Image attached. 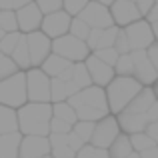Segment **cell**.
Returning a JSON list of instances; mask_svg holds the SVG:
<instances>
[{
	"label": "cell",
	"mask_w": 158,
	"mask_h": 158,
	"mask_svg": "<svg viewBox=\"0 0 158 158\" xmlns=\"http://www.w3.org/2000/svg\"><path fill=\"white\" fill-rule=\"evenodd\" d=\"M68 102L74 106V110L78 114V120L98 122V120L106 118L108 112H110V102H108L106 90H102V86H96V84L80 90Z\"/></svg>",
	"instance_id": "cell-1"
},
{
	"label": "cell",
	"mask_w": 158,
	"mask_h": 158,
	"mask_svg": "<svg viewBox=\"0 0 158 158\" xmlns=\"http://www.w3.org/2000/svg\"><path fill=\"white\" fill-rule=\"evenodd\" d=\"M20 132L26 136H48L50 122L54 118L52 106L48 102H30V104L18 108Z\"/></svg>",
	"instance_id": "cell-2"
},
{
	"label": "cell",
	"mask_w": 158,
	"mask_h": 158,
	"mask_svg": "<svg viewBox=\"0 0 158 158\" xmlns=\"http://www.w3.org/2000/svg\"><path fill=\"white\" fill-rule=\"evenodd\" d=\"M144 90V84L136 80L134 76H116L110 84L106 86L108 102H110V110L114 114H120L128 108L132 100Z\"/></svg>",
	"instance_id": "cell-3"
},
{
	"label": "cell",
	"mask_w": 158,
	"mask_h": 158,
	"mask_svg": "<svg viewBox=\"0 0 158 158\" xmlns=\"http://www.w3.org/2000/svg\"><path fill=\"white\" fill-rule=\"evenodd\" d=\"M28 100V78L24 72H18L14 76L0 82V102L2 106L22 108Z\"/></svg>",
	"instance_id": "cell-4"
},
{
	"label": "cell",
	"mask_w": 158,
	"mask_h": 158,
	"mask_svg": "<svg viewBox=\"0 0 158 158\" xmlns=\"http://www.w3.org/2000/svg\"><path fill=\"white\" fill-rule=\"evenodd\" d=\"M52 52L64 56L66 60L74 62V64H76V62H86L88 56L92 54L90 46L86 44V40H80V38H76V36H72V34L60 36V38L54 40L52 42Z\"/></svg>",
	"instance_id": "cell-5"
},
{
	"label": "cell",
	"mask_w": 158,
	"mask_h": 158,
	"mask_svg": "<svg viewBox=\"0 0 158 158\" xmlns=\"http://www.w3.org/2000/svg\"><path fill=\"white\" fill-rule=\"evenodd\" d=\"M28 78V100L30 102H48L52 100V78L42 68H30Z\"/></svg>",
	"instance_id": "cell-6"
},
{
	"label": "cell",
	"mask_w": 158,
	"mask_h": 158,
	"mask_svg": "<svg viewBox=\"0 0 158 158\" xmlns=\"http://www.w3.org/2000/svg\"><path fill=\"white\" fill-rule=\"evenodd\" d=\"M50 144L54 158H76V154L84 148V140L74 130L68 134H50Z\"/></svg>",
	"instance_id": "cell-7"
},
{
	"label": "cell",
	"mask_w": 158,
	"mask_h": 158,
	"mask_svg": "<svg viewBox=\"0 0 158 158\" xmlns=\"http://www.w3.org/2000/svg\"><path fill=\"white\" fill-rule=\"evenodd\" d=\"M124 30H126V34H128L132 50H148V48L156 42L154 26H152L146 18H142V20H138V22L126 26Z\"/></svg>",
	"instance_id": "cell-8"
},
{
	"label": "cell",
	"mask_w": 158,
	"mask_h": 158,
	"mask_svg": "<svg viewBox=\"0 0 158 158\" xmlns=\"http://www.w3.org/2000/svg\"><path fill=\"white\" fill-rule=\"evenodd\" d=\"M120 136V122L114 116H106V118L98 120L96 128H94V136L90 140V144L98 148H110L116 142V138Z\"/></svg>",
	"instance_id": "cell-9"
},
{
	"label": "cell",
	"mask_w": 158,
	"mask_h": 158,
	"mask_svg": "<svg viewBox=\"0 0 158 158\" xmlns=\"http://www.w3.org/2000/svg\"><path fill=\"white\" fill-rule=\"evenodd\" d=\"M28 36V46H30V60H32V68H40L44 64L48 56L52 54V42L54 40L50 36H46L42 30L30 32Z\"/></svg>",
	"instance_id": "cell-10"
},
{
	"label": "cell",
	"mask_w": 158,
	"mask_h": 158,
	"mask_svg": "<svg viewBox=\"0 0 158 158\" xmlns=\"http://www.w3.org/2000/svg\"><path fill=\"white\" fill-rule=\"evenodd\" d=\"M80 18L86 20V22L90 24V28H110V26H116L110 6L100 4V2H92V0H90V4L84 8V12L80 14Z\"/></svg>",
	"instance_id": "cell-11"
},
{
	"label": "cell",
	"mask_w": 158,
	"mask_h": 158,
	"mask_svg": "<svg viewBox=\"0 0 158 158\" xmlns=\"http://www.w3.org/2000/svg\"><path fill=\"white\" fill-rule=\"evenodd\" d=\"M70 26H72V16L66 10H60V12H52V14L44 16V22L40 30L46 36H50L52 40H56L60 36L70 34Z\"/></svg>",
	"instance_id": "cell-12"
},
{
	"label": "cell",
	"mask_w": 158,
	"mask_h": 158,
	"mask_svg": "<svg viewBox=\"0 0 158 158\" xmlns=\"http://www.w3.org/2000/svg\"><path fill=\"white\" fill-rule=\"evenodd\" d=\"M110 10H112V16H114L116 26H120V28H126L144 18L134 0H116L110 6Z\"/></svg>",
	"instance_id": "cell-13"
},
{
	"label": "cell",
	"mask_w": 158,
	"mask_h": 158,
	"mask_svg": "<svg viewBox=\"0 0 158 158\" xmlns=\"http://www.w3.org/2000/svg\"><path fill=\"white\" fill-rule=\"evenodd\" d=\"M134 58V78L140 80L144 86H154L158 82V70L150 62L146 50H132Z\"/></svg>",
	"instance_id": "cell-14"
},
{
	"label": "cell",
	"mask_w": 158,
	"mask_h": 158,
	"mask_svg": "<svg viewBox=\"0 0 158 158\" xmlns=\"http://www.w3.org/2000/svg\"><path fill=\"white\" fill-rule=\"evenodd\" d=\"M52 154L50 136H24L20 158H44Z\"/></svg>",
	"instance_id": "cell-15"
},
{
	"label": "cell",
	"mask_w": 158,
	"mask_h": 158,
	"mask_svg": "<svg viewBox=\"0 0 158 158\" xmlns=\"http://www.w3.org/2000/svg\"><path fill=\"white\" fill-rule=\"evenodd\" d=\"M16 14H18V24H20V32H22V34H30V32H36V30L42 28L44 12L38 8L36 2L16 10Z\"/></svg>",
	"instance_id": "cell-16"
},
{
	"label": "cell",
	"mask_w": 158,
	"mask_h": 158,
	"mask_svg": "<svg viewBox=\"0 0 158 158\" xmlns=\"http://www.w3.org/2000/svg\"><path fill=\"white\" fill-rule=\"evenodd\" d=\"M86 66H88L90 76H92V82L96 86H108L116 78V68L110 66V64H106L104 60H100L96 54H90V56H88Z\"/></svg>",
	"instance_id": "cell-17"
},
{
	"label": "cell",
	"mask_w": 158,
	"mask_h": 158,
	"mask_svg": "<svg viewBox=\"0 0 158 158\" xmlns=\"http://www.w3.org/2000/svg\"><path fill=\"white\" fill-rule=\"evenodd\" d=\"M118 122L126 134H138V132H146L148 120L146 114H132V112H120L118 114Z\"/></svg>",
	"instance_id": "cell-18"
},
{
	"label": "cell",
	"mask_w": 158,
	"mask_h": 158,
	"mask_svg": "<svg viewBox=\"0 0 158 158\" xmlns=\"http://www.w3.org/2000/svg\"><path fill=\"white\" fill-rule=\"evenodd\" d=\"M80 92L78 84L74 80H62V78H52V100L54 102H66Z\"/></svg>",
	"instance_id": "cell-19"
},
{
	"label": "cell",
	"mask_w": 158,
	"mask_h": 158,
	"mask_svg": "<svg viewBox=\"0 0 158 158\" xmlns=\"http://www.w3.org/2000/svg\"><path fill=\"white\" fill-rule=\"evenodd\" d=\"M24 136L20 132L0 136V158H20V146Z\"/></svg>",
	"instance_id": "cell-20"
},
{
	"label": "cell",
	"mask_w": 158,
	"mask_h": 158,
	"mask_svg": "<svg viewBox=\"0 0 158 158\" xmlns=\"http://www.w3.org/2000/svg\"><path fill=\"white\" fill-rule=\"evenodd\" d=\"M72 66H74V62H70V60H66L64 56H60V54H54V52H52L50 56L44 60V64L40 66V68H42L50 78H60L62 74H64L66 70H70Z\"/></svg>",
	"instance_id": "cell-21"
},
{
	"label": "cell",
	"mask_w": 158,
	"mask_h": 158,
	"mask_svg": "<svg viewBox=\"0 0 158 158\" xmlns=\"http://www.w3.org/2000/svg\"><path fill=\"white\" fill-rule=\"evenodd\" d=\"M20 130V118L18 112L10 106L0 108V134H12Z\"/></svg>",
	"instance_id": "cell-22"
},
{
	"label": "cell",
	"mask_w": 158,
	"mask_h": 158,
	"mask_svg": "<svg viewBox=\"0 0 158 158\" xmlns=\"http://www.w3.org/2000/svg\"><path fill=\"white\" fill-rule=\"evenodd\" d=\"M108 152H110V158H128L134 150V146H132V140L128 134H120L118 138H116V142L112 144L110 148H108Z\"/></svg>",
	"instance_id": "cell-23"
},
{
	"label": "cell",
	"mask_w": 158,
	"mask_h": 158,
	"mask_svg": "<svg viewBox=\"0 0 158 158\" xmlns=\"http://www.w3.org/2000/svg\"><path fill=\"white\" fill-rule=\"evenodd\" d=\"M12 58H14V62L20 66V68H32V60H30V46H28V36L22 34V38H20L18 46H16V50L12 52Z\"/></svg>",
	"instance_id": "cell-24"
},
{
	"label": "cell",
	"mask_w": 158,
	"mask_h": 158,
	"mask_svg": "<svg viewBox=\"0 0 158 158\" xmlns=\"http://www.w3.org/2000/svg\"><path fill=\"white\" fill-rule=\"evenodd\" d=\"M70 80H74L78 84V88L84 90L88 88V86H92V76H90V70L88 66H86V62H76V64L72 66V78Z\"/></svg>",
	"instance_id": "cell-25"
},
{
	"label": "cell",
	"mask_w": 158,
	"mask_h": 158,
	"mask_svg": "<svg viewBox=\"0 0 158 158\" xmlns=\"http://www.w3.org/2000/svg\"><path fill=\"white\" fill-rule=\"evenodd\" d=\"M52 112H54V118L66 120V122H70V124L78 122V114H76L74 106L70 104L68 100H66V102H56V104L52 106Z\"/></svg>",
	"instance_id": "cell-26"
},
{
	"label": "cell",
	"mask_w": 158,
	"mask_h": 158,
	"mask_svg": "<svg viewBox=\"0 0 158 158\" xmlns=\"http://www.w3.org/2000/svg\"><path fill=\"white\" fill-rule=\"evenodd\" d=\"M0 30L2 32H20L16 10H0Z\"/></svg>",
	"instance_id": "cell-27"
},
{
	"label": "cell",
	"mask_w": 158,
	"mask_h": 158,
	"mask_svg": "<svg viewBox=\"0 0 158 158\" xmlns=\"http://www.w3.org/2000/svg\"><path fill=\"white\" fill-rule=\"evenodd\" d=\"M18 72H20V66L14 62V58L8 56V54H2L0 56V80H6V78L14 76Z\"/></svg>",
	"instance_id": "cell-28"
},
{
	"label": "cell",
	"mask_w": 158,
	"mask_h": 158,
	"mask_svg": "<svg viewBox=\"0 0 158 158\" xmlns=\"http://www.w3.org/2000/svg\"><path fill=\"white\" fill-rule=\"evenodd\" d=\"M20 38H22V32H8V34H4L2 38H0V52L12 56V52L16 50Z\"/></svg>",
	"instance_id": "cell-29"
},
{
	"label": "cell",
	"mask_w": 158,
	"mask_h": 158,
	"mask_svg": "<svg viewBox=\"0 0 158 158\" xmlns=\"http://www.w3.org/2000/svg\"><path fill=\"white\" fill-rule=\"evenodd\" d=\"M130 140H132V146H134L136 152H146L150 148L158 146L154 140L146 134V132H138V134H130Z\"/></svg>",
	"instance_id": "cell-30"
},
{
	"label": "cell",
	"mask_w": 158,
	"mask_h": 158,
	"mask_svg": "<svg viewBox=\"0 0 158 158\" xmlns=\"http://www.w3.org/2000/svg\"><path fill=\"white\" fill-rule=\"evenodd\" d=\"M90 32H92V28H90V24L86 22V20H82L80 16L72 18V26H70V34L72 36H76V38H80V40H88Z\"/></svg>",
	"instance_id": "cell-31"
},
{
	"label": "cell",
	"mask_w": 158,
	"mask_h": 158,
	"mask_svg": "<svg viewBox=\"0 0 158 158\" xmlns=\"http://www.w3.org/2000/svg\"><path fill=\"white\" fill-rule=\"evenodd\" d=\"M114 68H116L118 76H134V58H132V52L130 54H120V60Z\"/></svg>",
	"instance_id": "cell-32"
},
{
	"label": "cell",
	"mask_w": 158,
	"mask_h": 158,
	"mask_svg": "<svg viewBox=\"0 0 158 158\" xmlns=\"http://www.w3.org/2000/svg\"><path fill=\"white\" fill-rule=\"evenodd\" d=\"M94 128H96V122H88V120H78V122L74 124V132H76L84 142H90V140H92Z\"/></svg>",
	"instance_id": "cell-33"
},
{
	"label": "cell",
	"mask_w": 158,
	"mask_h": 158,
	"mask_svg": "<svg viewBox=\"0 0 158 158\" xmlns=\"http://www.w3.org/2000/svg\"><path fill=\"white\" fill-rule=\"evenodd\" d=\"M76 158H110V152H108L106 148H98V146H94V144H86L76 154Z\"/></svg>",
	"instance_id": "cell-34"
},
{
	"label": "cell",
	"mask_w": 158,
	"mask_h": 158,
	"mask_svg": "<svg viewBox=\"0 0 158 158\" xmlns=\"http://www.w3.org/2000/svg\"><path fill=\"white\" fill-rule=\"evenodd\" d=\"M90 4V0H64V10L68 12L72 18L80 16L84 12V8Z\"/></svg>",
	"instance_id": "cell-35"
},
{
	"label": "cell",
	"mask_w": 158,
	"mask_h": 158,
	"mask_svg": "<svg viewBox=\"0 0 158 158\" xmlns=\"http://www.w3.org/2000/svg\"><path fill=\"white\" fill-rule=\"evenodd\" d=\"M38 4V8L46 14H52V12H60L64 10V0H34Z\"/></svg>",
	"instance_id": "cell-36"
},
{
	"label": "cell",
	"mask_w": 158,
	"mask_h": 158,
	"mask_svg": "<svg viewBox=\"0 0 158 158\" xmlns=\"http://www.w3.org/2000/svg\"><path fill=\"white\" fill-rule=\"evenodd\" d=\"M92 54H96L100 60H104L106 64H110V66H116L118 60H120V52L116 50V48H100V50H96Z\"/></svg>",
	"instance_id": "cell-37"
},
{
	"label": "cell",
	"mask_w": 158,
	"mask_h": 158,
	"mask_svg": "<svg viewBox=\"0 0 158 158\" xmlns=\"http://www.w3.org/2000/svg\"><path fill=\"white\" fill-rule=\"evenodd\" d=\"M50 134H68V132L74 130V124L66 122V120H60V118H52L50 122Z\"/></svg>",
	"instance_id": "cell-38"
},
{
	"label": "cell",
	"mask_w": 158,
	"mask_h": 158,
	"mask_svg": "<svg viewBox=\"0 0 158 158\" xmlns=\"http://www.w3.org/2000/svg\"><path fill=\"white\" fill-rule=\"evenodd\" d=\"M114 48H116V50H118L120 54H130V52H132L130 40H128V34H126V30H124V28H120V32H118V38H116Z\"/></svg>",
	"instance_id": "cell-39"
},
{
	"label": "cell",
	"mask_w": 158,
	"mask_h": 158,
	"mask_svg": "<svg viewBox=\"0 0 158 158\" xmlns=\"http://www.w3.org/2000/svg\"><path fill=\"white\" fill-rule=\"evenodd\" d=\"M34 0H0V8L2 10H20V8L32 4Z\"/></svg>",
	"instance_id": "cell-40"
},
{
	"label": "cell",
	"mask_w": 158,
	"mask_h": 158,
	"mask_svg": "<svg viewBox=\"0 0 158 158\" xmlns=\"http://www.w3.org/2000/svg\"><path fill=\"white\" fill-rule=\"evenodd\" d=\"M134 2H136V6L140 8V12H142L144 18H146V16L152 12V8L156 6V0H134Z\"/></svg>",
	"instance_id": "cell-41"
},
{
	"label": "cell",
	"mask_w": 158,
	"mask_h": 158,
	"mask_svg": "<svg viewBox=\"0 0 158 158\" xmlns=\"http://www.w3.org/2000/svg\"><path fill=\"white\" fill-rule=\"evenodd\" d=\"M146 52H148V58H150V62L154 64V68L158 70V42H154Z\"/></svg>",
	"instance_id": "cell-42"
},
{
	"label": "cell",
	"mask_w": 158,
	"mask_h": 158,
	"mask_svg": "<svg viewBox=\"0 0 158 158\" xmlns=\"http://www.w3.org/2000/svg\"><path fill=\"white\" fill-rule=\"evenodd\" d=\"M146 134L158 144V122H150V124H148V126H146Z\"/></svg>",
	"instance_id": "cell-43"
},
{
	"label": "cell",
	"mask_w": 158,
	"mask_h": 158,
	"mask_svg": "<svg viewBox=\"0 0 158 158\" xmlns=\"http://www.w3.org/2000/svg\"><path fill=\"white\" fill-rule=\"evenodd\" d=\"M146 20H148L150 24H156V22H158V4H156L154 8H152V12L146 16Z\"/></svg>",
	"instance_id": "cell-44"
},
{
	"label": "cell",
	"mask_w": 158,
	"mask_h": 158,
	"mask_svg": "<svg viewBox=\"0 0 158 158\" xmlns=\"http://www.w3.org/2000/svg\"><path fill=\"white\" fill-rule=\"evenodd\" d=\"M140 154H142V158H158V146L150 148V150H146V152H140Z\"/></svg>",
	"instance_id": "cell-45"
},
{
	"label": "cell",
	"mask_w": 158,
	"mask_h": 158,
	"mask_svg": "<svg viewBox=\"0 0 158 158\" xmlns=\"http://www.w3.org/2000/svg\"><path fill=\"white\" fill-rule=\"evenodd\" d=\"M92 2H100V4H106V6H112L116 0H92Z\"/></svg>",
	"instance_id": "cell-46"
},
{
	"label": "cell",
	"mask_w": 158,
	"mask_h": 158,
	"mask_svg": "<svg viewBox=\"0 0 158 158\" xmlns=\"http://www.w3.org/2000/svg\"><path fill=\"white\" fill-rule=\"evenodd\" d=\"M128 158H142V154H140V152H132V154L128 156Z\"/></svg>",
	"instance_id": "cell-47"
},
{
	"label": "cell",
	"mask_w": 158,
	"mask_h": 158,
	"mask_svg": "<svg viewBox=\"0 0 158 158\" xmlns=\"http://www.w3.org/2000/svg\"><path fill=\"white\" fill-rule=\"evenodd\" d=\"M152 26H154V34H156V42H158V22H156V24H152Z\"/></svg>",
	"instance_id": "cell-48"
},
{
	"label": "cell",
	"mask_w": 158,
	"mask_h": 158,
	"mask_svg": "<svg viewBox=\"0 0 158 158\" xmlns=\"http://www.w3.org/2000/svg\"><path fill=\"white\" fill-rule=\"evenodd\" d=\"M154 92H156V98H158V82L154 84Z\"/></svg>",
	"instance_id": "cell-49"
},
{
	"label": "cell",
	"mask_w": 158,
	"mask_h": 158,
	"mask_svg": "<svg viewBox=\"0 0 158 158\" xmlns=\"http://www.w3.org/2000/svg\"><path fill=\"white\" fill-rule=\"evenodd\" d=\"M44 158H54V156H52V154H50V156H44Z\"/></svg>",
	"instance_id": "cell-50"
},
{
	"label": "cell",
	"mask_w": 158,
	"mask_h": 158,
	"mask_svg": "<svg viewBox=\"0 0 158 158\" xmlns=\"http://www.w3.org/2000/svg\"><path fill=\"white\" fill-rule=\"evenodd\" d=\"M156 4H158V0H156Z\"/></svg>",
	"instance_id": "cell-51"
}]
</instances>
